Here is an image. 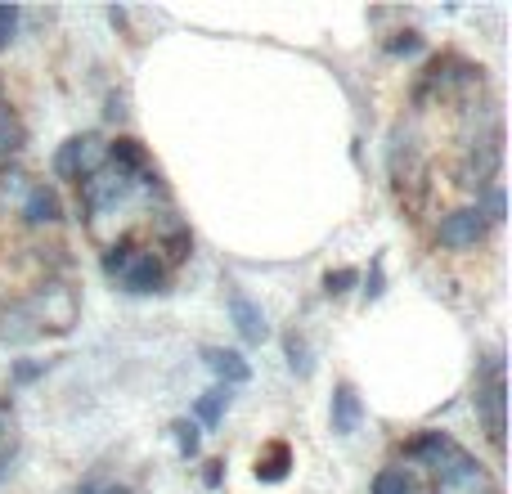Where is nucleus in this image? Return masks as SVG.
Wrapping results in <instances>:
<instances>
[{
	"label": "nucleus",
	"instance_id": "39448f33",
	"mask_svg": "<svg viewBox=\"0 0 512 494\" xmlns=\"http://www.w3.org/2000/svg\"><path fill=\"white\" fill-rule=\"evenodd\" d=\"M225 306H230L234 328H239V337H243L248 346H261L265 337H270V324H265V310L256 306V301L239 288V283H230V288H225Z\"/></svg>",
	"mask_w": 512,
	"mask_h": 494
},
{
	"label": "nucleus",
	"instance_id": "412c9836",
	"mask_svg": "<svg viewBox=\"0 0 512 494\" xmlns=\"http://www.w3.org/2000/svg\"><path fill=\"white\" fill-rule=\"evenodd\" d=\"M18 18H23V14H18L14 5H0V50H5L9 41H14V27H18Z\"/></svg>",
	"mask_w": 512,
	"mask_h": 494
},
{
	"label": "nucleus",
	"instance_id": "f3484780",
	"mask_svg": "<svg viewBox=\"0 0 512 494\" xmlns=\"http://www.w3.org/2000/svg\"><path fill=\"white\" fill-rule=\"evenodd\" d=\"M135 252H140V247H135L131 239H122V243L108 247V252H104V274H108V279L117 283V274H122L126 265H131V256H135Z\"/></svg>",
	"mask_w": 512,
	"mask_h": 494
},
{
	"label": "nucleus",
	"instance_id": "aec40b11",
	"mask_svg": "<svg viewBox=\"0 0 512 494\" xmlns=\"http://www.w3.org/2000/svg\"><path fill=\"white\" fill-rule=\"evenodd\" d=\"M387 50L391 54H418V50H423V36H418V32H396L387 41Z\"/></svg>",
	"mask_w": 512,
	"mask_h": 494
},
{
	"label": "nucleus",
	"instance_id": "a211bd4d",
	"mask_svg": "<svg viewBox=\"0 0 512 494\" xmlns=\"http://www.w3.org/2000/svg\"><path fill=\"white\" fill-rule=\"evenodd\" d=\"M171 432H176L180 454H185V459H194V454H198V423H189V418H180V423L171 427Z\"/></svg>",
	"mask_w": 512,
	"mask_h": 494
},
{
	"label": "nucleus",
	"instance_id": "423d86ee",
	"mask_svg": "<svg viewBox=\"0 0 512 494\" xmlns=\"http://www.w3.org/2000/svg\"><path fill=\"white\" fill-rule=\"evenodd\" d=\"M45 328H41V319H36V310H32V301H9L5 310H0V346H27V342H36Z\"/></svg>",
	"mask_w": 512,
	"mask_h": 494
},
{
	"label": "nucleus",
	"instance_id": "6e6552de",
	"mask_svg": "<svg viewBox=\"0 0 512 494\" xmlns=\"http://www.w3.org/2000/svg\"><path fill=\"white\" fill-rule=\"evenodd\" d=\"M463 445L454 441V436H445V432H423V436H414V441H409V459H418L423 463V468H441L445 459H454V454H459Z\"/></svg>",
	"mask_w": 512,
	"mask_h": 494
},
{
	"label": "nucleus",
	"instance_id": "9d476101",
	"mask_svg": "<svg viewBox=\"0 0 512 494\" xmlns=\"http://www.w3.org/2000/svg\"><path fill=\"white\" fill-rule=\"evenodd\" d=\"M203 360H207V369H212L216 378H221V387H243V382L252 378L248 360H243L239 351H221V346H207Z\"/></svg>",
	"mask_w": 512,
	"mask_h": 494
},
{
	"label": "nucleus",
	"instance_id": "6ab92c4d",
	"mask_svg": "<svg viewBox=\"0 0 512 494\" xmlns=\"http://www.w3.org/2000/svg\"><path fill=\"white\" fill-rule=\"evenodd\" d=\"M355 283H360V274H355V270H328V274H324V288L333 292V297H342V292H351Z\"/></svg>",
	"mask_w": 512,
	"mask_h": 494
},
{
	"label": "nucleus",
	"instance_id": "0eeeda50",
	"mask_svg": "<svg viewBox=\"0 0 512 494\" xmlns=\"http://www.w3.org/2000/svg\"><path fill=\"white\" fill-rule=\"evenodd\" d=\"M117 283H122L126 292H135V297H144V292H158L162 288V261L140 247V252L131 256V265L117 274Z\"/></svg>",
	"mask_w": 512,
	"mask_h": 494
},
{
	"label": "nucleus",
	"instance_id": "dca6fc26",
	"mask_svg": "<svg viewBox=\"0 0 512 494\" xmlns=\"http://www.w3.org/2000/svg\"><path fill=\"white\" fill-rule=\"evenodd\" d=\"M373 494H414L409 472L405 468H382L378 477H373Z\"/></svg>",
	"mask_w": 512,
	"mask_h": 494
},
{
	"label": "nucleus",
	"instance_id": "a878e982",
	"mask_svg": "<svg viewBox=\"0 0 512 494\" xmlns=\"http://www.w3.org/2000/svg\"><path fill=\"white\" fill-rule=\"evenodd\" d=\"M0 432H5V427H0Z\"/></svg>",
	"mask_w": 512,
	"mask_h": 494
},
{
	"label": "nucleus",
	"instance_id": "f03ea898",
	"mask_svg": "<svg viewBox=\"0 0 512 494\" xmlns=\"http://www.w3.org/2000/svg\"><path fill=\"white\" fill-rule=\"evenodd\" d=\"M104 158H108V144L99 140V135H72V140L54 153V176L81 185L86 176H95V171L104 167Z\"/></svg>",
	"mask_w": 512,
	"mask_h": 494
},
{
	"label": "nucleus",
	"instance_id": "2eb2a0df",
	"mask_svg": "<svg viewBox=\"0 0 512 494\" xmlns=\"http://www.w3.org/2000/svg\"><path fill=\"white\" fill-rule=\"evenodd\" d=\"M283 355H288V369L297 373V378H306V373H310V346H306V337L288 333V337H283Z\"/></svg>",
	"mask_w": 512,
	"mask_h": 494
},
{
	"label": "nucleus",
	"instance_id": "5701e85b",
	"mask_svg": "<svg viewBox=\"0 0 512 494\" xmlns=\"http://www.w3.org/2000/svg\"><path fill=\"white\" fill-rule=\"evenodd\" d=\"M41 373H45V364H14V382H32Z\"/></svg>",
	"mask_w": 512,
	"mask_h": 494
},
{
	"label": "nucleus",
	"instance_id": "1a4fd4ad",
	"mask_svg": "<svg viewBox=\"0 0 512 494\" xmlns=\"http://www.w3.org/2000/svg\"><path fill=\"white\" fill-rule=\"evenodd\" d=\"M23 221L27 225H59L63 221V203L50 185H32L23 198Z\"/></svg>",
	"mask_w": 512,
	"mask_h": 494
},
{
	"label": "nucleus",
	"instance_id": "7ed1b4c3",
	"mask_svg": "<svg viewBox=\"0 0 512 494\" xmlns=\"http://www.w3.org/2000/svg\"><path fill=\"white\" fill-rule=\"evenodd\" d=\"M135 185H140L135 176H122V171H113V167H99L95 176H86L77 185L81 189V207H86L90 216H99V212H108V207H117L122 198H131Z\"/></svg>",
	"mask_w": 512,
	"mask_h": 494
},
{
	"label": "nucleus",
	"instance_id": "f8f14e48",
	"mask_svg": "<svg viewBox=\"0 0 512 494\" xmlns=\"http://www.w3.org/2000/svg\"><path fill=\"white\" fill-rule=\"evenodd\" d=\"M288 468H292V450L283 441L265 445L261 459H256V477H261V481H283V477H288Z\"/></svg>",
	"mask_w": 512,
	"mask_h": 494
},
{
	"label": "nucleus",
	"instance_id": "4be33fe9",
	"mask_svg": "<svg viewBox=\"0 0 512 494\" xmlns=\"http://www.w3.org/2000/svg\"><path fill=\"white\" fill-rule=\"evenodd\" d=\"M486 207H490V212H486V221H504V189H486Z\"/></svg>",
	"mask_w": 512,
	"mask_h": 494
},
{
	"label": "nucleus",
	"instance_id": "9b49d317",
	"mask_svg": "<svg viewBox=\"0 0 512 494\" xmlns=\"http://www.w3.org/2000/svg\"><path fill=\"white\" fill-rule=\"evenodd\" d=\"M360 418H364V405H360V396H355V387L351 382H337L333 387V432L337 436H355Z\"/></svg>",
	"mask_w": 512,
	"mask_h": 494
},
{
	"label": "nucleus",
	"instance_id": "20e7f679",
	"mask_svg": "<svg viewBox=\"0 0 512 494\" xmlns=\"http://www.w3.org/2000/svg\"><path fill=\"white\" fill-rule=\"evenodd\" d=\"M490 221L481 207H454V212L441 216V225H436V243L445 247V252H468V247H477L486 239Z\"/></svg>",
	"mask_w": 512,
	"mask_h": 494
},
{
	"label": "nucleus",
	"instance_id": "ddd939ff",
	"mask_svg": "<svg viewBox=\"0 0 512 494\" xmlns=\"http://www.w3.org/2000/svg\"><path fill=\"white\" fill-rule=\"evenodd\" d=\"M23 144H27V131H23V122H18L14 113H9L5 104H0V167H5L14 153H23Z\"/></svg>",
	"mask_w": 512,
	"mask_h": 494
},
{
	"label": "nucleus",
	"instance_id": "4468645a",
	"mask_svg": "<svg viewBox=\"0 0 512 494\" xmlns=\"http://www.w3.org/2000/svg\"><path fill=\"white\" fill-rule=\"evenodd\" d=\"M225 409H230V387H212L203 400L194 405V414H198V423H207V427H216L225 418Z\"/></svg>",
	"mask_w": 512,
	"mask_h": 494
},
{
	"label": "nucleus",
	"instance_id": "393cba45",
	"mask_svg": "<svg viewBox=\"0 0 512 494\" xmlns=\"http://www.w3.org/2000/svg\"><path fill=\"white\" fill-rule=\"evenodd\" d=\"M207 486H221V463H207Z\"/></svg>",
	"mask_w": 512,
	"mask_h": 494
},
{
	"label": "nucleus",
	"instance_id": "b1692460",
	"mask_svg": "<svg viewBox=\"0 0 512 494\" xmlns=\"http://www.w3.org/2000/svg\"><path fill=\"white\" fill-rule=\"evenodd\" d=\"M364 292H369V297H378V292H382V265H373V279H369V288H364Z\"/></svg>",
	"mask_w": 512,
	"mask_h": 494
},
{
	"label": "nucleus",
	"instance_id": "f257e3e1",
	"mask_svg": "<svg viewBox=\"0 0 512 494\" xmlns=\"http://www.w3.org/2000/svg\"><path fill=\"white\" fill-rule=\"evenodd\" d=\"M432 477H436V494H499V486L490 481V472L481 468L468 450H459L454 459H445Z\"/></svg>",
	"mask_w": 512,
	"mask_h": 494
}]
</instances>
